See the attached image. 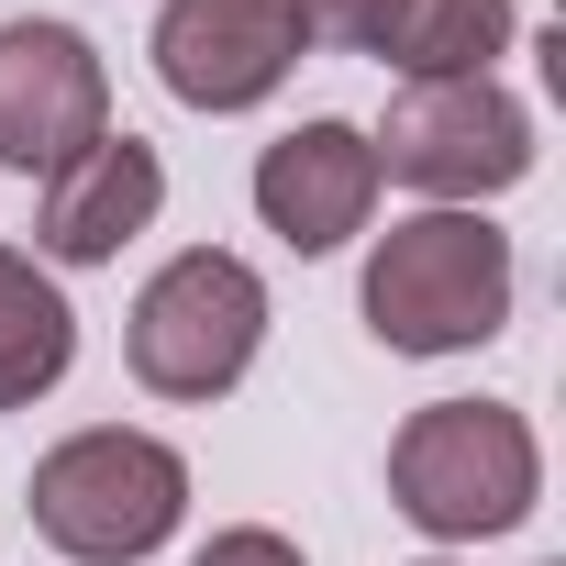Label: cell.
Returning <instances> with one entry per match:
<instances>
[{"instance_id":"obj_14","label":"cell","mask_w":566,"mask_h":566,"mask_svg":"<svg viewBox=\"0 0 566 566\" xmlns=\"http://www.w3.org/2000/svg\"><path fill=\"white\" fill-rule=\"evenodd\" d=\"M422 566H444V555H422Z\"/></svg>"},{"instance_id":"obj_3","label":"cell","mask_w":566,"mask_h":566,"mask_svg":"<svg viewBox=\"0 0 566 566\" xmlns=\"http://www.w3.org/2000/svg\"><path fill=\"white\" fill-rule=\"evenodd\" d=\"M23 511H34V533H45L56 555H78V566H134V555H156V544L178 533V511H189V455L156 444V433H134V422H90V433H67V444L34 467Z\"/></svg>"},{"instance_id":"obj_2","label":"cell","mask_w":566,"mask_h":566,"mask_svg":"<svg viewBox=\"0 0 566 566\" xmlns=\"http://www.w3.org/2000/svg\"><path fill=\"white\" fill-rule=\"evenodd\" d=\"M511 323V233L478 211H411L367 255V334L389 356H467Z\"/></svg>"},{"instance_id":"obj_11","label":"cell","mask_w":566,"mask_h":566,"mask_svg":"<svg viewBox=\"0 0 566 566\" xmlns=\"http://www.w3.org/2000/svg\"><path fill=\"white\" fill-rule=\"evenodd\" d=\"M511 45V0H400L378 56L411 78H489V56Z\"/></svg>"},{"instance_id":"obj_10","label":"cell","mask_w":566,"mask_h":566,"mask_svg":"<svg viewBox=\"0 0 566 566\" xmlns=\"http://www.w3.org/2000/svg\"><path fill=\"white\" fill-rule=\"evenodd\" d=\"M67 367H78V312H67V290H56L23 244H0V411H34Z\"/></svg>"},{"instance_id":"obj_1","label":"cell","mask_w":566,"mask_h":566,"mask_svg":"<svg viewBox=\"0 0 566 566\" xmlns=\"http://www.w3.org/2000/svg\"><path fill=\"white\" fill-rule=\"evenodd\" d=\"M389 500L433 544H489V533L533 522L544 444H533V422L511 400H422L389 433Z\"/></svg>"},{"instance_id":"obj_9","label":"cell","mask_w":566,"mask_h":566,"mask_svg":"<svg viewBox=\"0 0 566 566\" xmlns=\"http://www.w3.org/2000/svg\"><path fill=\"white\" fill-rule=\"evenodd\" d=\"M156 200H167L156 145H145V134H101L90 156H67V167L45 178L34 244H45L56 266H112V255H123V244L156 222Z\"/></svg>"},{"instance_id":"obj_12","label":"cell","mask_w":566,"mask_h":566,"mask_svg":"<svg viewBox=\"0 0 566 566\" xmlns=\"http://www.w3.org/2000/svg\"><path fill=\"white\" fill-rule=\"evenodd\" d=\"M290 12H301V34H312V45L378 56V34H389V12H400V0H290Z\"/></svg>"},{"instance_id":"obj_6","label":"cell","mask_w":566,"mask_h":566,"mask_svg":"<svg viewBox=\"0 0 566 566\" xmlns=\"http://www.w3.org/2000/svg\"><path fill=\"white\" fill-rule=\"evenodd\" d=\"M112 134V67L78 23H0V167L56 178L67 156H90Z\"/></svg>"},{"instance_id":"obj_5","label":"cell","mask_w":566,"mask_h":566,"mask_svg":"<svg viewBox=\"0 0 566 566\" xmlns=\"http://www.w3.org/2000/svg\"><path fill=\"white\" fill-rule=\"evenodd\" d=\"M378 178L422 189L433 211H478L489 189L533 178V112L500 78H411L389 101V123L367 134Z\"/></svg>"},{"instance_id":"obj_7","label":"cell","mask_w":566,"mask_h":566,"mask_svg":"<svg viewBox=\"0 0 566 566\" xmlns=\"http://www.w3.org/2000/svg\"><path fill=\"white\" fill-rule=\"evenodd\" d=\"M301 56L312 34L290 0H167L156 12V78L189 112H255Z\"/></svg>"},{"instance_id":"obj_4","label":"cell","mask_w":566,"mask_h":566,"mask_svg":"<svg viewBox=\"0 0 566 566\" xmlns=\"http://www.w3.org/2000/svg\"><path fill=\"white\" fill-rule=\"evenodd\" d=\"M266 345V277L222 244H189L145 277V301L123 323V356L156 400H222Z\"/></svg>"},{"instance_id":"obj_13","label":"cell","mask_w":566,"mask_h":566,"mask_svg":"<svg viewBox=\"0 0 566 566\" xmlns=\"http://www.w3.org/2000/svg\"><path fill=\"white\" fill-rule=\"evenodd\" d=\"M189 566H301V544H290V533H266V522H233V533H211Z\"/></svg>"},{"instance_id":"obj_8","label":"cell","mask_w":566,"mask_h":566,"mask_svg":"<svg viewBox=\"0 0 566 566\" xmlns=\"http://www.w3.org/2000/svg\"><path fill=\"white\" fill-rule=\"evenodd\" d=\"M255 211H266V233L290 244V255L356 244L367 211H378V156H367V134H356V123H301V134H277V145L255 156Z\"/></svg>"}]
</instances>
